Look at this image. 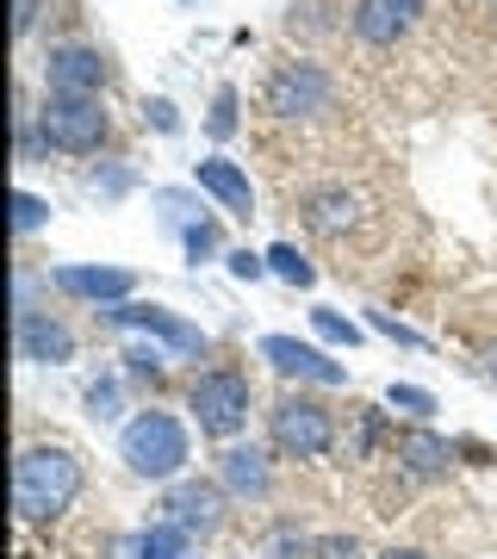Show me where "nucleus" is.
Returning <instances> with one entry per match:
<instances>
[{
	"mask_svg": "<svg viewBox=\"0 0 497 559\" xmlns=\"http://www.w3.org/2000/svg\"><path fill=\"white\" fill-rule=\"evenodd\" d=\"M38 131H44L50 150H62V156H94L99 143L113 138V119H106L99 94H44Z\"/></svg>",
	"mask_w": 497,
	"mask_h": 559,
	"instance_id": "4",
	"label": "nucleus"
},
{
	"mask_svg": "<svg viewBox=\"0 0 497 559\" xmlns=\"http://www.w3.org/2000/svg\"><path fill=\"white\" fill-rule=\"evenodd\" d=\"M187 7H199V0H187Z\"/></svg>",
	"mask_w": 497,
	"mask_h": 559,
	"instance_id": "36",
	"label": "nucleus"
},
{
	"mask_svg": "<svg viewBox=\"0 0 497 559\" xmlns=\"http://www.w3.org/2000/svg\"><path fill=\"white\" fill-rule=\"evenodd\" d=\"M57 293H69V299H87V305H125L131 293H138V274L131 267H81V261H62L57 274Z\"/></svg>",
	"mask_w": 497,
	"mask_h": 559,
	"instance_id": "10",
	"label": "nucleus"
},
{
	"mask_svg": "<svg viewBox=\"0 0 497 559\" xmlns=\"http://www.w3.org/2000/svg\"><path fill=\"white\" fill-rule=\"evenodd\" d=\"M218 485L237 503H261V498H268V485H274L268 454H261V448H224V454H218Z\"/></svg>",
	"mask_w": 497,
	"mask_h": 559,
	"instance_id": "15",
	"label": "nucleus"
},
{
	"mask_svg": "<svg viewBox=\"0 0 497 559\" xmlns=\"http://www.w3.org/2000/svg\"><path fill=\"white\" fill-rule=\"evenodd\" d=\"M336 106V81L323 75L318 62H280L274 75H268V112L286 124L298 119H323Z\"/></svg>",
	"mask_w": 497,
	"mask_h": 559,
	"instance_id": "6",
	"label": "nucleus"
},
{
	"mask_svg": "<svg viewBox=\"0 0 497 559\" xmlns=\"http://www.w3.org/2000/svg\"><path fill=\"white\" fill-rule=\"evenodd\" d=\"M106 81H113V62L99 57L94 44H50V57H44L50 94H99Z\"/></svg>",
	"mask_w": 497,
	"mask_h": 559,
	"instance_id": "8",
	"label": "nucleus"
},
{
	"mask_svg": "<svg viewBox=\"0 0 497 559\" xmlns=\"http://www.w3.org/2000/svg\"><path fill=\"white\" fill-rule=\"evenodd\" d=\"M224 485H212V479H180L175 491H168V522H180L187 535H212L224 522Z\"/></svg>",
	"mask_w": 497,
	"mask_h": 559,
	"instance_id": "12",
	"label": "nucleus"
},
{
	"mask_svg": "<svg viewBox=\"0 0 497 559\" xmlns=\"http://www.w3.org/2000/svg\"><path fill=\"white\" fill-rule=\"evenodd\" d=\"M44 218H50V200H38V193H13V230L20 237H32V230H44Z\"/></svg>",
	"mask_w": 497,
	"mask_h": 559,
	"instance_id": "23",
	"label": "nucleus"
},
{
	"mask_svg": "<svg viewBox=\"0 0 497 559\" xmlns=\"http://www.w3.org/2000/svg\"><path fill=\"white\" fill-rule=\"evenodd\" d=\"M261 360L274 367L280 380H305V385H342L348 380L342 360H330L323 348H311V342H298V336H261Z\"/></svg>",
	"mask_w": 497,
	"mask_h": 559,
	"instance_id": "9",
	"label": "nucleus"
},
{
	"mask_svg": "<svg viewBox=\"0 0 497 559\" xmlns=\"http://www.w3.org/2000/svg\"><path fill=\"white\" fill-rule=\"evenodd\" d=\"M298 212H305V224H311L318 237H342V230H355V224H360L367 200H360L355 187H342V180H330V187H311V193L298 200Z\"/></svg>",
	"mask_w": 497,
	"mask_h": 559,
	"instance_id": "11",
	"label": "nucleus"
},
{
	"mask_svg": "<svg viewBox=\"0 0 497 559\" xmlns=\"http://www.w3.org/2000/svg\"><path fill=\"white\" fill-rule=\"evenodd\" d=\"M162 367H168V360H162L150 342H131V348H125V373H131V380H150V385H156Z\"/></svg>",
	"mask_w": 497,
	"mask_h": 559,
	"instance_id": "24",
	"label": "nucleus"
},
{
	"mask_svg": "<svg viewBox=\"0 0 497 559\" xmlns=\"http://www.w3.org/2000/svg\"><path fill=\"white\" fill-rule=\"evenodd\" d=\"M193 180H199V193H212L224 212H237V218H249V212H256V187H249V175H242L237 162L205 156V162L193 168Z\"/></svg>",
	"mask_w": 497,
	"mask_h": 559,
	"instance_id": "16",
	"label": "nucleus"
},
{
	"mask_svg": "<svg viewBox=\"0 0 497 559\" xmlns=\"http://www.w3.org/2000/svg\"><path fill=\"white\" fill-rule=\"evenodd\" d=\"M367 323H374L379 336H392V342H404V348H423V336H417V330H404V323H398L392 311H374V318H367Z\"/></svg>",
	"mask_w": 497,
	"mask_h": 559,
	"instance_id": "30",
	"label": "nucleus"
},
{
	"mask_svg": "<svg viewBox=\"0 0 497 559\" xmlns=\"http://www.w3.org/2000/svg\"><path fill=\"white\" fill-rule=\"evenodd\" d=\"M417 13H423V0H355L348 25H355L360 44H398L417 25Z\"/></svg>",
	"mask_w": 497,
	"mask_h": 559,
	"instance_id": "14",
	"label": "nucleus"
},
{
	"mask_svg": "<svg viewBox=\"0 0 497 559\" xmlns=\"http://www.w3.org/2000/svg\"><path fill=\"white\" fill-rule=\"evenodd\" d=\"M379 559H429V554H417V547H386Z\"/></svg>",
	"mask_w": 497,
	"mask_h": 559,
	"instance_id": "35",
	"label": "nucleus"
},
{
	"mask_svg": "<svg viewBox=\"0 0 497 559\" xmlns=\"http://www.w3.org/2000/svg\"><path fill=\"white\" fill-rule=\"evenodd\" d=\"M392 454H398V466L411 473V479H441L448 466H454V448L441 436H429V429H404V436L392 441Z\"/></svg>",
	"mask_w": 497,
	"mask_h": 559,
	"instance_id": "17",
	"label": "nucleus"
},
{
	"mask_svg": "<svg viewBox=\"0 0 497 559\" xmlns=\"http://www.w3.org/2000/svg\"><path fill=\"white\" fill-rule=\"evenodd\" d=\"M330 0H293V13H286V32H330V13H323Z\"/></svg>",
	"mask_w": 497,
	"mask_h": 559,
	"instance_id": "25",
	"label": "nucleus"
},
{
	"mask_svg": "<svg viewBox=\"0 0 497 559\" xmlns=\"http://www.w3.org/2000/svg\"><path fill=\"white\" fill-rule=\"evenodd\" d=\"M224 261H230V274H237V280H261V274H268V255H249V249H230Z\"/></svg>",
	"mask_w": 497,
	"mask_h": 559,
	"instance_id": "32",
	"label": "nucleus"
},
{
	"mask_svg": "<svg viewBox=\"0 0 497 559\" xmlns=\"http://www.w3.org/2000/svg\"><path fill=\"white\" fill-rule=\"evenodd\" d=\"M249 404H256V392H249V373H237V367H205L193 380V392H187L199 436L212 441H237L249 429Z\"/></svg>",
	"mask_w": 497,
	"mask_h": 559,
	"instance_id": "3",
	"label": "nucleus"
},
{
	"mask_svg": "<svg viewBox=\"0 0 497 559\" xmlns=\"http://www.w3.org/2000/svg\"><path fill=\"white\" fill-rule=\"evenodd\" d=\"M386 404H392V411H404L411 423H429V417H436V399H429L423 385H392V392H386Z\"/></svg>",
	"mask_w": 497,
	"mask_h": 559,
	"instance_id": "22",
	"label": "nucleus"
},
{
	"mask_svg": "<svg viewBox=\"0 0 497 559\" xmlns=\"http://www.w3.org/2000/svg\"><path fill=\"white\" fill-rule=\"evenodd\" d=\"M13 7H20V13H13V32L25 38V32H32V20H38V0H13Z\"/></svg>",
	"mask_w": 497,
	"mask_h": 559,
	"instance_id": "33",
	"label": "nucleus"
},
{
	"mask_svg": "<svg viewBox=\"0 0 497 559\" xmlns=\"http://www.w3.org/2000/svg\"><path fill=\"white\" fill-rule=\"evenodd\" d=\"M13 342H20V360H32V367H62V360L75 355V330L44 318V311H20Z\"/></svg>",
	"mask_w": 497,
	"mask_h": 559,
	"instance_id": "13",
	"label": "nucleus"
},
{
	"mask_svg": "<svg viewBox=\"0 0 497 559\" xmlns=\"http://www.w3.org/2000/svg\"><path fill=\"white\" fill-rule=\"evenodd\" d=\"M81 498V460L69 448H25L13 460V510L25 522H50Z\"/></svg>",
	"mask_w": 497,
	"mask_h": 559,
	"instance_id": "1",
	"label": "nucleus"
},
{
	"mask_svg": "<svg viewBox=\"0 0 497 559\" xmlns=\"http://www.w3.org/2000/svg\"><path fill=\"white\" fill-rule=\"evenodd\" d=\"M156 205H162V224H168V230H180V237H187L193 224H205V218H199L205 205H199L193 193H187V187H162V193H156Z\"/></svg>",
	"mask_w": 497,
	"mask_h": 559,
	"instance_id": "19",
	"label": "nucleus"
},
{
	"mask_svg": "<svg viewBox=\"0 0 497 559\" xmlns=\"http://www.w3.org/2000/svg\"><path fill=\"white\" fill-rule=\"evenodd\" d=\"M268 429H274V448L293 460H318L336 448V417L323 411L318 399H298V392H286V399L268 411Z\"/></svg>",
	"mask_w": 497,
	"mask_h": 559,
	"instance_id": "5",
	"label": "nucleus"
},
{
	"mask_svg": "<svg viewBox=\"0 0 497 559\" xmlns=\"http://www.w3.org/2000/svg\"><path fill=\"white\" fill-rule=\"evenodd\" d=\"M311 323H318V336L336 342V348H355V342H360V330L342 318V311H311Z\"/></svg>",
	"mask_w": 497,
	"mask_h": 559,
	"instance_id": "26",
	"label": "nucleus"
},
{
	"mask_svg": "<svg viewBox=\"0 0 497 559\" xmlns=\"http://www.w3.org/2000/svg\"><path fill=\"white\" fill-rule=\"evenodd\" d=\"M360 547L348 535H323V540H311V559H355Z\"/></svg>",
	"mask_w": 497,
	"mask_h": 559,
	"instance_id": "31",
	"label": "nucleus"
},
{
	"mask_svg": "<svg viewBox=\"0 0 497 559\" xmlns=\"http://www.w3.org/2000/svg\"><path fill=\"white\" fill-rule=\"evenodd\" d=\"M268 274L286 280V286H318V267L298 255L293 242H274V249H268Z\"/></svg>",
	"mask_w": 497,
	"mask_h": 559,
	"instance_id": "20",
	"label": "nucleus"
},
{
	"mask_svg": "<svg viewBox=\"0 0 497 559\" xmlns=\"http://www.w3.org/2000/svg\"><path fill=\"white\" fill-rule=\"evenodd\" d=\"M143 119L156 124L162 138H175V131H180V112H175V100H143Z\"/></svg>",
	"mask_w": 497,
	"mask_h": 559,
	"instance_id": "29",
	"label": "nucleus"
},
{
	"mask_svg": "<svg viewBox=\"0 0 497 559\" xmlns=\"http://www.w3.org/2000/svg\"><path fill=\"white\" fill-rule=\"evenodd\" d=\"M478 373L497 385V342H485V348H478Z\"/></svg>",
	"mask_w": 497,
	"mask_h": 559,
	"instance_id": "34",
	"label": "nucleus"
},
{
	"mask_svg": "<svg viewBox=\"0 0 497 559\" xmlns=\"http://www.w3.org/2000/svg\"><path fill=\"white\" fill-rule=\"evenodd\" d=\"M87 417H94V423L119 417V380H94V385H87Z\"/></svg>",
	"mask_w": 497,
	"mask_h": 559,
	"instance_id": "27",
	"label": "nucleus"
},
{
	"mask_svg": "<svg viewBox=\"0 0 497 559\" xmlns=\"http://www.w3.org/2000/svg\"><path fill=\"white\" fill-rule=\"evenodd\" d=\"M205 131H212V138H237V87H218V94H212V112H205Z\"/></svg>",
	"mask_w": 497,
	"mask_h": 559,
	"instance_id": "21",
	"label": "nucleus"
},
{
	"mask_svg": "<svg viewBox=\"0 0 497 559\" xmlns=\"http://www.w3.org/2000/svg\"><path fill=\"white\" fill-rule=\"evenodd\" d=\"M187 255H193V261L218 255V224H212V218H205V224H193V230H187Z\"/></svg>",
	"mask_w": 497,
	"mask_h": 559,
	"instance_id": "28",
	"label": "nucleus"
},
{
	"mask_svg": "<svg viewBox=\"0 0 497 559\" xmlns=\"http://www.w3.org/2000/svg\"><path fill=\"white\" fill-rule=\"evenodd\" d=\"M119 460L150 485L180 479L187 460H193V448H187V423L168 417V411H138V417L119 429Z\"/></svg>",
	"mask_w": 497,
	"mask_h": 559,
	"instance_id": "2",
	"label": "nucleus"
},
{
	"mask_svg": "<svg viewBox=\"0 0 497 559\" xmlns=\"http://www.w3.org/2000/svg\"><path fill=\"white\" fill-rule=\"evenodd\" d=\"M106 323H125V330H143V336H156V342H168L175 355H187V360H199L212 342H205V330L199 323H187V318H175V311H162V305H106Z\"/></svg>",
	"mask_w": 497,
	"mask_h": 559,
	"instance_id": "7",
	"label": "nucleus"
},
{
	"mask_svg": "<svg viewBox=\"0 0 497 559\" xmlns=\"http://www.w3.org/2000/svg\"><path fill=\"white\" fill-rule=\"evenodd\" d=\"M187 554H193V535L180 522H156L131 540V559H187Z\"/></svg>",
	"mask_w": 497,
	"mask_h": 559,
	"instance_id": "18",
	"label": "nucleus"
}]
</instances>
